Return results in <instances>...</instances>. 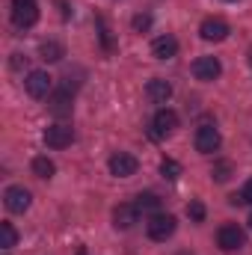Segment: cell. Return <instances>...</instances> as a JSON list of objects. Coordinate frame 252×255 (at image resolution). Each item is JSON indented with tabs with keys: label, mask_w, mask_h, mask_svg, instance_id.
<instances>
[{
	"label": "cell",
	"mask_w": 252,
	"mask_h": 255,
	"mask_svg": "<svg viewBox=\"0 0 252 255\" xmlns=\"http://www.w3.org/2000/svg\"><path fill=\"white\" fill-rule=\"evenodd\" d=\"M151 54H154L157 60H172V57L178 54V42H175L172 36H157V39L151 42Z\"/></svg>",
	"instance_id": "obj_14"
},
{
	"label": "cell",
	"mask_w": 252,
	"mask_h": 255,
	"mask_svg": "<svg viewBox=\"0 0 252 255\" xmlns=\"http://www.w3.org/2000/svg\"><path fill=\"white\" fill-rule=\"evenodd\" d=\"M199 36H202L205 42H223V39L229 36V24H226L223 18H205L202 27H199Z\"/></svg>",
	"instance_id": "obj_11"
},
{
	"label": "cell",
	"mask_w": 252,
	"mask_h": 255,
	"mask_svg": "<svg viewBox=\"0 0 252 255\" xmlns=\"http://www.w3.org/2000/svg\"><path fill=\"white\" fill-rule=\"evenodd\" d=\"M223 145V136L214 125H199L196 130V151L199 154H214L217 148Z\"/></svg>",
	"instance_id": "obj_5"
},
{
	"label": "cell",
	"mask_w": 252,
	"mask_h": 255,
	"mask_svg": "<svg viewBox=\"0 0 252 255\" xmlns=\"http://www.w3.org/2000/svg\"><path fill=\"white\" fill-rule=\"evenodd\" d=\"M30 202H33V196H30L27 187H21V184H12V187H6V193H3V205L12 214H24L30 208Z\"/></svg>",
	"instance_id": "obj_3"
},
{
	"label": "cell",
	"mask_w": 252,
	"mask_h": 255,
	"mask_svg": "<svg viewBox=\"0 0 252 255\" xmlns=\"http://www.w3.org/2000/svg\"><path fill=\"white\" fill-rule=\"evenodd\" d=\"M71 139H74V130L63 122L45 128V145H51V148H65V145H71Z\"/></svg>",
	"instance_id": "obj_9"
},
{
	"label": "cell",
	"mask_w": 252,
	"mask_h": 255,
	"mask_svg": "<svg viewBox=\"0 0 252 255\" xmlns=\"http://www.w3.org/2000/svg\"><path fill=\"white\" fill-rule=\"evenodd\" d=\"M33 172L39 175V178H54V172H57V163L51 160V157H33Z\"/></svg>",
	"instance_id": "obj_17"
},
{
	"label": "cell",
	"mask_w": 252,
	"mask_h": 255,
	"mask_svg": "<svg viewBox=\"0 0 252 255\" xmlns=\"http://www.w3.org/2000/svg\"><path fill=\"white\" fill-rule=\"evenodd\" d=\"M241 196H244V202H250V205H252V178L244 184V193H241Z\"/></svg>",
	"instance_id": "obj_25"
},
{
	"label": "cell",
	"mask_w": 252,
	"mask_h": 255,
	"mask_svg": "<svg viewBox=\"0 0 252 255\" xmlns=\"http://www.w3.org/2000/svg\"><path fill=\"white\" fill-rule=\"evenodd\" d=\"M175 217L172 214H151L148 217V223H145V232H148V238L151 241H166V238H172L175 235Z\"/></svg>",
	"instance_id": "obj_1"
},
{
	"label": "cell",
	"mask_w": 252,
	"mask_h": 255,
	"mask_svg": "<svg viewBox=\"0 0 252 255\" xmlns=\"http://www.w3.org/2000/svg\"><path fill=\"white\" fill-rule=\"evenodd\" d=\"M250 63H252V51H250Z\"/></svg>",
	"instance_id": "obj_29"
},
{
	"label": "cell",
	"mask_w": 252,
	"mask_h": 255,
	"mask_svg": "<svg viewBox=\"0 0 252 255\" xmlns=\"http://www.w3.org/2000/svg\"><path fill=\"white\" fill-rule=\"evenodd\" d=\"M36 21H39L36 3H18V6H12V27H15V30H27V27H33Z\"/></svg>",
	"instance_id": "obj_7"
},
{
	"label": "cell",
	"mask_w": 252,
	"mask_h": 255,
	"mask_svg": "<svg viewBox=\"0 0 252 255\" xmlns=\"http://www.w3.org/2000/svg\"><path fill=\"white\" fill-rule=\"evenodd\" d=\"M63 45H60V42H42V45H39V57H42V60H45V63H60V60H63Z\"/></svg>",
	"instance_id": "obj_16"
},
{
	"label": "cell",
	"mask_w": 252,
	"mask_h": 255,
	"mask_svg": "<svg viewBox=\"0 0 252 255\" xmlns=\"http://www.w3.org/2000/svg\"><path fill=\"white\" fill-rule=\"evenodd\" d=\"M139 220V208L136 205H116V211H113V226L116 229H122V232H127V229H133V223Z\"/></svg>",
	"instance_id": "obj_12"
},
{
	"label": "cell",
	"mask_w": 252,
	"mask_h": 255,
	"mask_svg": "<svg viewBox=\"0 0 252 255\" xmlns=\"http://www.w3.org/2000/svg\"><path fill=\"white\" fill-rule=\"evenodd\" d=\"M145 95H148L154 104H166V101L172 98V86H169L166 80L154 77V80H148V83H145Z\"/></svg>",
	"instance_id": "obj_13"
},
{
	"label": "cell",
	"mask_w": 252,
	"mask_h": 255,
	"mask_svg": "<svg viewBox=\"0 0 252 255\" xmlns=\"http://www.w3.org/2000/svg\"><path fill=\"white\" fill-rule=\"evenodd\" d=\"M12 3H15V6H18V3H36V0H12Z\"/></svg>",
	"instance_id": "obj_26"
},
{
	"label": "cell",
	"mask_w": 252,
	"mask_h": 255,
	"mask_svg": "<svg viewBox=\"0 0 252 255\" xmlns=\"http://www.w3.org/2000/svg\"><path fill=\"white\" fill-rule=\"evenodd\" d=\"M187 217L193 220V223H202V220H205V205H202V202H190L187 205Z\"/></svg>",
	"instance_id": "obj_22"
},
{
	"label": "cell",
	"mask_w": 252,
	"mask_h": 255,
	"mask_svg": "<svg viewBox=\"0 0 252 255\" xmlns=\"http://www.w3.org/2000/svg\"><path fill=\"white\" fill-rule=\"evenodd\" d=\"M51 74L48 71H30L27 74V80H24V89H27V95L30 98H48L51 95Z\"/></svg>",
	"instance_id": "obj_6"
},
{
	"label": "cell",
	"mask_w": 252,
	"mask_h": 255,
	"mask_svg": "<svg viewBox=\"0 0 252 255\" xmlns=\"http://www.w3.org/2000/svg\"><path fill=\"white\" fill-rule=\"evenodd\" d=\"M48 107H51V113H54V116H68V113H71V95H68V89L54 92V95H51V101H48Z\"/></svg>",
	"instance_id": "obj_15"
},
{
	"label": "cell",
	"mask_w": 252,
	"mask_h": 255,
	"mask_svg": "<svg viewBox=\"0 0 252 255\" xmlns=\"http://www.w3.org/2000/svg\"><path fill=\"white\" fill-rule=\"evenodd\" d=\"M101 42H104V48L107 51H113V36H110V27L101 21Z\"/></svg>",
	"instance_id": "obj_24"
},
{
	"label": "cell",
	"mask_w": 252,
	"mask_h": 255,
	"mask_svg": "<svg viewBox=\"0 0 252 255\" xmlns=\"http://www.w3.org/2000/svg\"><path fill=\"white\" fill-rule=\"evenodd\" d=\"M136 169H139V163H136V157L127 154V151H116V154L110 157V172H113L116 178H130Z\"/></svg>",
	"instance_id": "obj_8"
},
{
	"label": "cell",
	"mask_w": 252,
	"mask_h": 255,
	"mask_svg": "<svg viewBox=\"0 0 252 255\" xmlns=\"http://www.w3.org/2000/svg\"><path fill=\"white\" fill-rule=\"evenodd\" d=\"M136 208H139V211H154V214H157L160 196H157V193H139V196H136Z\"/></svg>",
	"instance_id": "obj_19"
},
{
	"label": "cell",
	"mask_w": 252,
	"mask_h": 255,
	"mask_svg": "<svg viewBox=\"0 0 252 255\" xmlns=\"http://www.w3.org/2000/svg\"><path fill=\"white\" fill-rule=\"evenodd\" d=\"M160 175H163L166 181H178V178H181V163L172 160V157H163V160H160Z\"/></svg>",
	"instance_id": "obj_18"
},
{
	"label": "cell",
	"mask_w": 252,
	"mask_h": 255,
	"mask_svg": "<svg viewBox=\"0 0 252 255\" xmlns=\"http://www.w3.org/2000/svg\"><path fill=\"white\" fill-rule=\"evenodd\" d=\"M175 128H178V113L169 110V107H160L151 119V139H160V136L172 133Z\"/></svg>",
	"instance_id": "obj_4"
},
{
	"label": "cell",
	"mask_w": 252,
	"mask_h": 255,
	"mask_svg": "<svg viewBox=\"0 0 252 255\" xmlns=\"http://www.w3.org/2000/svg\"><path fill=\"white\" fill-rule=\"evenodd\" d=\"M77 255H86V250H83V247H80V250H77Z\"/></svg>",
	"instance_id": "obj_27"
},
{
	"label": "cell",
	"mask_w": 252,
	"mask_h": 255,
	"mask_svg": "<svg viewBox=\"0 0 252 255\" xmlns=\"http://www.w3.org/2000/svg\"><path fill=\"white\" fill-rule=\"evenodd\" d=\"M193 74H196V80H217L220 74H223V65L217 57H199L196 63H193Z\"/></svg>",
	"instance_id": "obj_10"
},
{
	"label": "cell",
	"mask_w": 252,
	"mask_h": 255,
	"mask_svg": "<svg viewBox=\"0 0 252 255\" xmlns=\"http://www.w3.org/2000/svg\"><path fill=\"white\" fill-rule=\"evenodd\" d=\"M151 27V15H133V30L136 33H145Z\"/></svg>",
	"instance_id": "obj_23"
},
{
	"label": "cell",
	"mask_w": 252,
	"mask_h": 255,
	"mask_svg": "<svg viewBox=\"0 0 252 255\" xmlns=\"http://www.w3.org/2000/svg\"><path fill=\"white\" fill-rule=\"evenodd\" d=\"M229 178H232V163H229V160H220V163L214 166V181L226 184Z\"/></svg>",
	"instance_id": "obj_21"
},
{
	"label": "cell",
	"mask_w": 252,
	"mask_h": 255,
	"mask_svg": "<svg viewBox=\"0 0 252 255\" xmlns=\"http://www.w3.org/2000/svg\"><path fill=\"white\" fill-rule=\"evenodd\" d=\"M18 241V232L12 229V223H0V247L3 250H12Z\"/></svg>",
	"instance_id": "obj_20"
},
{
	"label": "cell",
	"mask_w": 252,
	"mask_h": 255,
	"mask_svg": "<svg viewBox=\"0 0 252 255\" xmlns=\"http://www.w3.org/2000/svg\"><path fill=\"white\" fill-rule=\"evenodd\" d=\"M250 229H252V214H250Z\"/></svg>",
	"instance_id": "obj_28"
},
{
	"label": "cell",
	"mask_w": 252,
	"mask_h": 255,
	"mask_svg": "<svg viewBox=\"0 0 252 255\" xmlns=\"http://www.w3.org/2000/svg\"><path fill=\"white\" fill-rule=\"evenodd\" d=\"M217 244H220V250H226V253H235V250L247 247V232H244L241 226L229 223V226H223V229L217 232Z\"/></svg>",
	"instance_id": "obj_2"
}]
</instances>
